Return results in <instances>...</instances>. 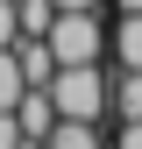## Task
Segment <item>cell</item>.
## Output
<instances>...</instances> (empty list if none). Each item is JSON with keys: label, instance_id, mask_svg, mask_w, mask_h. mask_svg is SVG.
I'll use <instances>...</instances> for the list:
<instances>
[{"label": "cell", "instance_id": "obj_12", "mask_svg": "<svg viewBox=\"0 0 142 149\" xmlns=\"http://www.w3.org/2000/svg\"><path fill=\"white\" fill-rule=\"evenodd\" d=\"M114 7H121V14H142V0H114Z\"/></svg>", "mask_w": 142, "mask_h": 149}, {"label": "cell", "instance_id": "obj_8", "mask_svg": "<svg viewBox=\"0 0 142 149\" xmlns=\"http://www.w3.org/2000/svg\"><path fill=\"white\" fill-rule=\"evenodd\" d=\"M29 92V78H22V57H14V43H0V107H14Z\"/></svg>", "mask_w": 142, "mask_h": 149}, {"label": "cell", "instance_id": "obj_1", "mask_svg": "<svg viewBox=\"0 0 142 149\" xmlns=\"http://www.w3.org/2000/svg\"><path fill=\"white\" fill-rule=\"evenodd\" d=\"M106 100H114V85H106L100 64H57L50 71V107H57V121H106Z\"/></svg>", "mask_w": 142, "mask_h": 149}, {"label": "cell", "instance_id": "obj_10", "mask_svg": "<svg viewBox=\"0 0 142 149\" xmlns=\"http://www.w3.org/2000/svg\"><path fill=\"white\" fill-rule=\"evenodd\" d=\"M114 149H142V121H121V135H114Z\"/></svg>", "mask_w": 142, "mask_h": 149}, {"label": "cell", "instance_id": "obj_2", "mask_svg": "<svg viewBox=\"0 0 142 149\" xmlns=\"http://www.w3.org/2000/svg\"><path fill=\"white\" fill-rule=\"evenodd\" d=\"M50 57L57 64H100L106 57V29H100V7H57L43 29Z\"/></svg>", "mask_w": 142, "mask_h": 149}, {"label": "cell", "instance_id": "obj_13", "mask_svg": "<svg viewBox=\"0 0 142 149\" xmlns=\"http://www.w3.org/2000/svg\"><path fill=\"white\" fill-rule=\"evenodd\" d=\"M22 149H43V142H29V135H22Z\"/></svg>", "mask_w": 142, "mask_h": 149}, {"label": "cell", "instance_id": "obj_9", "mask_svg": "<svg viewBox=\"0 0 142 149\" xmlns=\"http://www.w3.org/2000/svg\"><path fill=\"white\" fill-rule=\"evenodd\" d=\"M22 36V22H14V0H0V43H14Z\"/></svg>", "mask_w": 142, "mask_h": 149}, {"label": "cell", "instance_id": "obj_4", "mask_svg": "<svg viewBox=\"0 0 142 149\" xmlns=\"http://www.w3.org/2000/svg\"><path fill=\"white\" fill-rule=\"evenodd\" d=\"M14 57H22V78H29V85H50L57 57H50V43H43V36H14Z\"/></svg>", "mask_w": 142, "mask_h": 149}, {"label": "cell", "instance_id": "obj_6", "mask_svg": "<svg viewBox=\"0 0 142 149\" xmlns=\"http://www.w3.org/2000/svg\"><path fill=\"white\" fill-rule=\"evenodd\" d=\"M43 149H106V142H100V121H57Z\"/></svg>", "mask_w": 142, "mask_h": 149}, {"label": "cell", "instance_id": "obj_3", "mask_svg": "<svg viewBox=\"0 0 142 149\" xmlns=\"http://www.w3.org/2000/svg\"><path fill=\"white\" fill-rule=\"evenodd\" d=\"M14 121H22V135H29V142H43L50 128H57V107H50V85H29L22 100H14Z\"/></svg>", "mask_w": 142, "mask_h": 149}, {"label": "cell", "instance_id": "obj_11", "mask_svg": "<svg viewBox=\"0 0 142 149\" xmlns=\"http://www.w3.org/2000/svg\"><path fill=\"white\" fill-rule=\"evenodd\" d=\"M50 7H100V0H50Z\"/></svg>", "mask_w": 142, "mask_h": 149}, {"label": "cell", "instance_id": "obj_7", "mask_svg": "<svg viewBox=\"0 0 142 149\" xmlns=\"http://www.w3.org/2000/svg\"><path fill=\"white\" fill-rule=\"evenodd\" d=\"M106 114L142 121V71H121V85H114V100H106Z\"/></svg>", "mask_w": 142, "mask_h": 149}, {"label": "cell", "instance_id": "obj_5", "mask_svg": "<svg viewBox=\"0 0 142 149\" xmlns=\"http://www.w3.org/2000/svg\"><path fill=\"white\" fill-rule=\"evenodd\" d=\"M106 50L121 57V71H142V14H121L114 36H106Z\"/></svg>", "mask_w": 142, "mask_h": 149}]
</instances>
